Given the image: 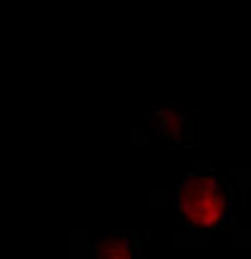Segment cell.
<instances>
[{"label":"cell","mask_w":251,"mask_h":259,"mask_svg":"<svg viewBox=\"0 0 251 259\" xmlns=\"http://www.w3.org/2000/svg\"><path fill=\"white\" fill-rule=\"evenodd\" d=\"M198 111L191 103L164 101L151 103L143 111L141 128L133 134H141V144L146 146H164V149H191L198 144Z\"/></svg>","instance_id":"cell-2"},{"label":"cell","mask_w":251,"mask_h":259,"mask_svg":"<svg viewBox=\"0 0 251 259\" xmlns=\"http://www.w3.org/2000/svg\"><path fill=\"white\" fill-rule=\"evenodd\" d=\"M146 229L76 232V259H146Z\"/></svg>","instance_id":"cell-3"},{"label":"cell","mask_w":251,"mask_h":259,"mask_svg":"<svg viewBox=\"0 0 251 259\" xmlns=\"http://www.w3.org/2000/svg\"><path fill=\"white\" fill-rule=\"evenodd\" d=\"M171 242L193 249L219 242L239 244L236 184L216 171L211 161L198 159L186 171L176 174L168 186Z\"/></svg>","instance_id":"cell-1"},{"label":"cell","mask_w":251,"mask_h":259,"mask_svg":"<svg viewBox=\"0 0 251 259\" xmlns=\"http://www.w3.org/2000/svg\"><path fill=\"white\" fill-rule=\"evenodd\" d=\"M231 181L236 184V189H241L246 204L251 206V169H246V171H234L231 174Z\"/></svg>","instance_id":"cell-4"},{"label":"cell","mask_w":251,"mask_h":259,"mask_svg":"<svg viewBox=\"0 0 251 259\" xmlns=\"http://www.w3.org/2000/svg\"><path fill=\"white\" fill-rule=\"evenodd\" d=\"M239 244H244V247H249V259H251V234H249V237H244V239H241Z\"/></svg>","instance_id":"cell-5"}]
</instances>
